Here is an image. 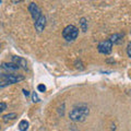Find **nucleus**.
I'll list each match as a JSON object with an SVG mask.
<instances>
[{"label":"nucleus","mask_w":131,"mask_h":131,"mask_svg":"<svg viewBox=\"0 0 131 131\" xmlns=\"http://www.w3.org/2000/svg\"><path fill=\"white\" fill-rule=\"evenodd\" d=\"M89 113H90V110L86 106H78V107H74L70 112L69 117H70V119L72 121L81 122L85 120V118L89 116Z\"/></svg>","instance_id":"f257e3e1"},{"label":"nucleus","mask_w":131,"mask_h":131,"mask_svg":"<svg viewBox=\"0 0 131 131\" xmlns=\"http://www.w3.org/2000/svg\"><path fill=\"white\" fill-rule=\"evenodd\" d=\"M24 80V77L14 74V73H0V89L6 88L8 85L18 83Z\"/></svg>","instance_id":"f03ea898"},{"label":"nucleus","mask_w":131,"mask_h":131,"mask_svg":"<svg viewBox=\"0 0 131 131\" xmlns=\"http://www.w3.org/2000/svg\"><path fill=\"white\" fill-rule=\"evenodd\" d=\"M78 34H79V30L78 27H75L74 25H68L63 28L62 31V36L68 42H72L78 37Z\"/></svg>","instance_id":"7ed1b4c3"},{"label":"nucleus","mask_w":131,"mask_h":131,"mask_svg":"<svg viewBox=\"0 0 131 131\" xmlns=\"http://www.w3.org/2000/svg\"><path fill=\"white\" fill-rule=\"evenodd\" d=\"M98 51L103 55H108L110 54L112 51V48H113V43L110 42V39H106V40H103L98 44Z\"/></svg>","instance_id":"20e7f679"},{"label":"nucleus","mask_w":131,"mask_h":131,"mask_svg":"<svg viewBox=\"0 0 131 131\" xmlns=\"http://www.w3.org/2000/svg\"><path fill=\"white\" fill-rule=\"evenodd\" d=\"M28 11H30V13L32 15V18L34 19V21H36L37 19H39L40 16H42V11H40L39 7L36 5L35 2H31L30 5H28Z\"/></svg>","instance_id":"39448f33"},{"label":"nucleus","mask_w":131,"mask_h":131,"mask_svg":"<svg viewBox=\"0 0 131 131\" xmlns=\"http://www.w3.org/2000/svg\"><path fill=\"white\" fill-rule=\"evenodd\" d=\"M34 26H35V30L37 31L38 33L43 32L45 26H46V18H45L44 15H42L39 19H37L34 23Z\"/></svg>","instance_id":"423d86ee"},{"label":"nucleus","mask_w":131,"mask_h":131,"mask_svg":"<svg viewBox=\"0 0 131 131\" xmlns=\"http://www.w3.org/2000/svg\"><path fill=\"white\" fill-rule=\"evenodd\" d=\"M12 62L15 63V64H18L20 68H23V69H27V62H26V60L22 58V57H19V56H13L12 57Z\"/></svg>","instance_id":"0eeeda50"},{"label":"nucleus","mask_w":131,"mask_h":131,"mask_svg":"<svg viewBox=\"0 0 131 131\" xmlns=\"http://www.w3.org/2000/svg\"><path fill=\"white\" fill-rule=\"evenodd\" d=\"M3 70H7V71H16V70H19L20 69V67L18 64H15V63H13V62H3L1 66H0Z\"/></svg>","instance_id":"6e6552de"},{"label":"nucleus","mask_w":131,"mask_h":131,"mask_svg":"<svg viewBox=\"0 0 131 131\" xmlns=\"http://www.w3.org/2000/svg\"><path fill=\"white\" fill-rule=\"evenodd\" d=\"M122 38H124V34H114L110 36V42L113 44H120L122 42Z\"/></svg>","instance_id":"1a4fd4ad"},{"label":"nucleus","mask_w":131,"mask_h":131,"mask_svg":"<svg viewBox=\"0 0 131 131\" xmlns=\"http://www.w3.org/2000/svg\"><path fill=\"white\" fill-rule=\"evenodd\" d=\"M15 117H16V114L15 113H11V114L5 115V116L2 117V119H3V121H5V122H8V121H10V120L15 119Z\"/></svg>","instance_id":"9d476101"},{"label":"nucleus","mask_w":131,"mask_h":131,"mask_svg":"<svg viewBox=\"0 0 131 131\" xmlns=\"http://www.w3.org/2000/svg\"><path fill=\"white\" fill-rule=\"evenodd\" d=\"M19 129L20 131H26L28 129V122L26 120H22L19 124Z\"/></svg>","instance_id":"9b49d317"},{"label":"nucleus","mask_w":131,"mask_h":131,"mask_svg":"<svg viewBox=\"0 0 131 131\" xmlns=\"http://www.w3.org/2000/svg\"><path fill=\"white\" fill-rule=\"evenodd\" d=\"M80 25H81V30L83 32H86L88 31V22H86V19L85 18H81L80 20Z\"/></svg>","instance_id":"f8f14e48"},{"label":"nucleus","mask_w":131,"mask_h":131,"mask_svg":"<svg viewBox=\"0 0 131 131\" xmlns=\"http://www.w3.org/2000/svg\"><path fill=\"white\" fill-rule=\"evenodd\" d=\"M32 97H33V102H34V103H37V102H39V98H38L37 94H36L35 92L32 94Z\"/></svg>","instance_id":"ddd939ff"},{"label":"nucleus","mask_w":131,"mask_h":131,"mask_svg":"<svg viewBox=\"0 0 131 131\" xmlns=\"http://www.w3.org/2000/svg\"><path fill=\"white\" fill-rule=\"evenodd\" d=\"M127 54L131 58V42L128 43V45H127Z\"/></svg>","instance_id":"4468645a"},{"label":"nucleus","mask_w":131,"mask_h":131,"mask_svg":"<svg viewBox=\"0 0 131 131\" xmlns=\"http://www.w3.org/2000/svg\"><path fill=\"white\" fill-rule=\"evenodd\" d=\"M6 109H7V104L6 103H0V114Z\"/></svg>","instance_id":"2eb2a0df"},{"label":"nucleus","mask_w":131,"mask_h":131,"mask_svg":"<svg viewBox=\"0 0 131 131\" xmlns=\"http://www.w3.org/2000/svg\"><path fill=\"white\" fill-rule=\"evenodd\" d=\"M37 90L39 92H45V91H46V86H45L44 84H39L37 86Z\"/></svg>","instance_id":"dca6fc26"},{"label":"nucleus","mask_w":131,"mask_h":131,"mask_svg":"<svg viewBox=\"0 0 131 131\" xmlns=\"http://www.w3.org/2000/svg\"><path fill=\"white\" fill-rule=\"evenodd\" d=\"M23 93H24V95H25V96L30 95V93H28V91H26V90H23Z\"/></svg>","instance_id":"f3484780"},{"label":"nucleus","mask_w":131,"mask_h":131,"mask_svg":"<svg viewBox=\"0 0 131 131\" xmlns=\"http://www.w3.org/2000/svg\"><path fill=\"white\" fill-rule=\"evenodd\" d=\"M130 95H131V91H130Z\"/></svg>","instance_id":"a211bd4d"}]
</instances>
